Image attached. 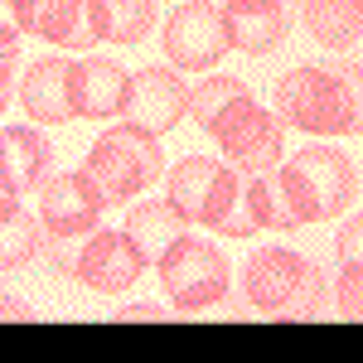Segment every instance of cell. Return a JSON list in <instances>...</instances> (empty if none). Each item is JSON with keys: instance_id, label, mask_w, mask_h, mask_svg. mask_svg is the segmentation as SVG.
<instances>
[{"instance_id": "1", "label": "cell", "mask_w": 363, "mask_h": 363, "mask_svg": "<svg viewBox=\"0 0 363 363\" xmlns=\"http://www.w3.org/2000/svg\"><path fill=\"white\" fill-rule=\"evenodd\" d=\"M277 121L306 136H359V78L354 68H291L277 83Z\"/></svg>"}, {"instance_id": "2", "label": "cell", "mask_w": 363, "mask_h": 363, "mask_svg": "<svg viewBox=\"0 0 363 363\" xmlns=\"http://www.w3.org/2000/svg\"><path fill=\"white\" fill-rule=\"evenodd\" d=\"M242 296L267 320H315L330 291L310 257L291 247H257L242 262Z\"/></svg>"}, {"instance_id": "3", "label": "cell", "mask_w": 363, "mask_h": 363, "mask_svg": "<svg viewBox=\"0 0 363 363\" xmlns=\"http://www.w3.org/2000/svg\"><path fill=\"white\" fill-rule=\"evenodd\" d=\"M277 179L301 228L339 218L359 199V165L344 150H335V145H306L296 155H281Z\"/></svg>"}, {"instance_id": "4", "label": "cell", "mask_w": 363, "mask_h": 363, "mask_svg": "<svg viewBox=\"0 0 363 363\" xmlns=\"http://www.w3.org/2000/svg\"><path fill=\"white\" fill-rule=\"evenodd\" d=\"M165 174V150H160V136L140 131L131 121H121L112 131L92 140L83 160V179L92 184V194L102 199V208H121L131 203L140 189H150L155 179Z\"/></svg>"}, {"instance_id": "5", "label": "cell", "mask_w": 363, "mask_h": 363, "mask_svg": "<svg viewBox=\"0 0 363 363\" xmlns=\"http://www.w3.org/2000/svg\"><path fill=\"white\" fill-rule=\"evenodd\" d=\"M203 131L218 140L223 160L238 169V174L277 169L281 155H286V126H281L267 107H257V97H252V92L233 97V102H228V107L213 116Z\"/></svg>"}, {"instance_id": "6", "label": "cell", "mask_w": 363, "mask_h": 363, "mask_svg": "<svg viewBox=\"0 0 363 363\" xmlns=\"http://www.w3.org/2000/svg\"><path fill=\"white\" fill-rule=\"evenodd\" d=\"M165 199L184 213L189 228H218L233 218L238 199H242V174L228 165V160H213V155H184L179 165L165 174Z\"/></svg>"}, {"instance_id": "7", "label": "cell", "mask_w": 363, "mask_h": 363, "mask_svg": "<svg viewBox=\"0 0 363 363\" xmlns=\"http://www.w3.org/2000/svg\"><path fill=\"white\" fill-rule=\"evenodd\" d=\"M155 267H160L169 306L179 310V315H199V310L218 306V301L228 296V286H233L228 257L213 247L208 238H194V233H184Z\"/></svg>"}, {"instance_id": "8", "label": "cell", "mask_w": 363, "mask_h": 363, "mask_svg": "<svg viewBox=\"0 0 363 363\" xmlns=\"http://www.w3.org/2000/svg\"><path fill=\"white\" fill-rule=\"evenodd\" d=\"M160 44H165L169 68H179V73H208V68L233 49V44H228L223 10L208 5V0L179 5L165 20V39H160Z\"/></svg>"}, {"instance_id": "9", "label": "cell", "mask_w": 363, "mask_h": 363, "mask_svg": "<svg viewBox=\"0 0 363 363\" xmlns=\"http://www.w3.org/2000/svg\"><path fill=\"white\" fill-rule=\"evenodd\" d=\"M189 116V87L179 83L174 68H140L126 83V102H121V121H131L150 136H165Z\"/></svg>"}, {"instance_id": "10", "label": "cell", "mask_w": 363, "mask_h": 363, "mask_svg": "<svg viewBox=\"0 0 363 363\" xmlns=\"http://www.w3.org/2000/svg\"><path fill=\"white\" fill-rule=\"evenodd\" d=\"M140 272H145V262L136 257V247H131L126 233H116V228H92L83 238V247H78V257H73V272H68V277H78L87 291H97V296H121L126 286H136Z\"/></svg>"}, {"instance_id": "11", "label": "cell", "mask_w": 363, "mask_h": 363, "mask_svg": "<svg viewBox=\"0 0 363 363\" xmlns=\"http://www.w3.org/2000/svg\"><path fill=\"white\" fill-rule=\"evenodd\" d=\"M97 223H102V199L92 194L83 169L44 179V189H39V228H44V238H73L78 242Z\"/></svg>"}, {"instance_id": "12", "label": "cell", "mask_w": 363, "mask_h": 363, "mask_svg": "<svg viewBox=\"0 0 363 363\" xmlns=\"http://www.w3.org/2000/svg\"><path fill=\"white\" fill-rule=\"evenodd\" d=\"M291 228H301V223H296L291 203H286V194H281L277 169L242 174V199H238L233 218L223 223V233H233V238H252V233H291Z\"/></svg>"}, {"instance_id": "13", "label": "cell", "mask_w": 363, "mask_h": 363, "mask_svg": "<svg viewBox=\"0 0 363 363\" xmlns=\"http://www.w3.org/2000/svg\"><path fill=\"white\" fill-rule=\"evenodd\" d=\"M20 102L34 126H63L73 121V63L68 58H39L20 78Z\"/></svg>"}, {"instance_id": "14", "label": "cell", "mask_w": 363, "mask_h": 363, "mask_svg": "<svg viewBox=\"0 0 363 363\" xmlns=\"http://www.w3.org/2000/svg\"><path fill=\"white\" fill-rule=\"evenodd\" d=\"M223 25H228V44L233 49L262 58V54H272V49H281L291 20H286V5L281 0H228Z\"/></svg>"}, {"instance_id": "15", "label": "cell", "mask_w": 363, "mask_h": 363, "mask_svg": "<svg viewBox=\"0 0 363 363\" xmlns=\"http://www.w3.org/2000/svg\"><path fill=\"white\" fill-rule=\"evenodd\" d=\"M126 83H131V73L121 63H112V58H83V63H73V116H87V121L121 116Z\"/></svg>"}, {"instance_id": "16", "label": "cell", "mask_w": 363, "mask_h": 363, "mask_svg": "<svg viewBox=\"0 0 363 363\" xmlns=\"http://www.w3.org/2000/svg\"><path fill=\"white\" fill-rule=\"evenodd\" d=\"M15 29L49 39L63 49H92L97 39L87 34L83 0H15Z\"/></svg>"}, {"instance_id": "17", "label": "cell", "mask_w": 363, "mask_h": 363, "mask_svg": "<svg viewBox=\"0 0 363 363\" xmlns=\"http://www.w3.org/2000/svg\"><path fill=\"white\" fill-rule=\"evenodd\" d=\"M54 165L49 140L39 136V126H0V184L29 194Z\"/></svg>"}, {"instance_id": "18", "label": "cell", "mask_w": 363, "mask_h": 363, "mask_svg": "<svg viewBox=\"0 0 363 363\" xmlns=\"http://www.w3.org/2000/svg\"><path fill=\"white\" fill-rule=\"evenodd\" d=\"M121 233L131 238V247H136L140 262L155 267V262L189 233V223H184V213H179L169 199H150V203H136V208H131V218H126Z\"/></svg>"}, {"instance_id": "19", "label": "cell", "mask_w": 363, "mask_h": 363, "mask_svg": "<svg viewBox=\"0 0 363 363\" xmlns=\"http://www.w3.org/2000/svg\"><path fill=\"white\" fill-rule=\"evenodd\" d=\"M83 20L97 44H140L155 29V0H83Z\"/></svg>"}, {"instance_id": "20", "label": "cell", "mask_w": 363, "mask_h": 363, "mask_svg": "<svg viewBox=\"0 0 363 363\" xmlns=\"http://www.w3.org/2000/svg\"><path fill=\"white\" fill-rule=\"evenodd\" d=\"M306 29L339 54H354L363 34V0H306Z\"/></svg>"}, {"instance_id": "21", "label": "cell", "mask_w": 363, "mask_h": 363, "mask_svg": "<svg viewBox=\"0 0 363 363\" xmlns=\"http://www.w3.org/2000/svg\"><path fill=\"white\" fill-rule=\"evenodd\" d=\"M44 247L39 218H29L25 208H15L10 218H0V272H20L25 262H34Z\"/></svg>"}, {"instance_id": "22", "label": "cell", "mask_w": 363, "mask_h": 363, "mask_svg": "<svg viewBox=\"0 0 363 363\" xmlns=\"http://www.w3.org/2000/svg\"><path fill=\"white\" fill-rule=\"evenodd\" d=\"M242 92H252L242 78H203V83L189 92V116H194L199 126H208V121L223 112L233 97H242Z\"/></svg>"}, {"instance_id": "23", "label": "cell", "mask_w": 363, "mask_h": 363, "mask_svg": "<svg viewBox=\"0 0 363 363\" xmlns=\"http://www.w3.org/2000/svg\"><path fill=\"white\" fill-rule=\"evenodd\" d=\"M359 286H363V267H359V262H339V286H335V296H339V315H344L349 325L363 315V291H359Z\"/></svg>"}, {"instance_id": "24", "label": "cell", "mask_w": 363, "mask_h": 363, "mask_svg": "<svg viewBox=\"0 0 363 363\" xmlns=\"http://www.w3.org/2000/svg\"><path fill=\"white\" fill-rule=\"evenodd\" d=\"M15 63H20V29H15V25H0V87H10Z\"/></svg>"}, {"instance_id": "25", "label": "cell", "mask_w": 363, "mask_h": 363, "mask_svg": "<svg viewBox=\"0 0 363 363\" xmlns=\"http://www.w3.org/2000/svg\"><path fill=\"white\" fill-rule=\"evenodd\" d=\"M359 238H363V218H359V213H349V223L339 228V238H335L339 262H359Z\"/></svg>"}, {"instance_id": "26", "label": "cell", "mask_w": 363, "mask_h": 363, "mask_svg": "<svg viewBox=\"0 0 363 363\" xmlns=\"http://www.w3.org/2000/svg\"><path fill=\"white\" fill-rule=\"evenodd\" d=\"M169 310H160L155 301H136V306H126V310H116V325L121 320H165Z\"/></svg>"}, {"instance_id": "27", "label": "cell", "mask_w": 363, "mask_h": 363, "mask_svg": "<svg viewBox=\"0 0 363 363\" xmlns=\"http://www.w3.org/2000/svg\"><path fill=\"white\" fill-rule=\"evenodd\" d=\"M0 320H34V310L20 296H0Z\"/></svg>"}, {"instance_id": "28", "label": "cell", "mask_w": 363, "mask_h": 363, "mask_svg": "<svg viewBox=\"0 0 363 363\" xmlns=\"http://www.w3.org/2000/svg\"><path fill=\"white\" fill-rule=\"evenodd\" d=\"M15 208H20V194H15V189H5V184H0V218H10V213H15Z\"/></svg>"}, {"instance_id": "29", "label": "cell", "mask_w": 363, "mask_h": 363, "mask_svg": "<svg viewBox=\"0 0 363 363\" xmlns=\"http://www.w3.org/2000/svg\"><path fill=\"white\" fill-rule=\"evenodd\" d=\"M10 5H15V0H10Z\"/></svg>"}]
</instances>
